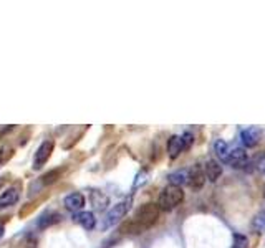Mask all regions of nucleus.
Instances as JSON below:
<instances>
[{
    "instance_id": "1",
    "label": "nucleus",
    "mask_w": 265,
    "mask_h": 248,
    "mask_svg": "<svg viewBox=\"0 0 265 248\" xmlns=\"http://www.w3.org/2000/svg\"><path fill=\"white\" fill-rule=\"evenodd\" d=\"M184 200V190L182 187H179V185H166L163 189V192L159 194V199H158V205L161 210L164 212H169L173 210V208H176L179 204H181Z\"/></svg>"
},
{
    "instance_id": "2",
    "label": "nucleus",
    "mask_w": 265,
    "mask_h": 248,
    "mask_svg": "<svg viewBox=\"0 0 265 248\" xmlns=\"http://www.w3.org/2000/svg\"><path fill=\"white\" fill-rule=\"evenodd\" d=\"M159 213H161V208L158 204H151V202L143 204V205H139V208L136 210L132 220L138 223L143 230H148L149 227H153L154 223L158 222Z\"/></svg>"
},
{
    "instance_id": "3",
    "label": "nucleus",
    "mask_w": 265,
    "mask_h": 248,
    "mask_svg": "<svg viewBox=\"0 0 265 248\" xmlns=\"http://www.w3.org/2000/svg\"><path fill=\"white\" fill-rule=\"evenodd\" d=\"M131 204H132V199L128 197L125 200H121V202H118L116 205H113L110 208V212H108L105 218H103V223H101L103 230H108V228L115 227L118 222H121L123 218L126 217V213L130 212Z\"/></svg>"
},
{
    "instance_id": "4",
    "label": "nucleus",
    "mask_w": 265,
    "mask_h": 248,
    "mask_svg": "<svg viewBox=\"0 0 265 248\" xmlns=\"http://www.w3.org/2000/svg\"><path fill=\"white\" fill-rule=\"evenodd\" d=\"M55 149V142L51 139H46L40 144V147L35 152V157H33V170H40L44 165L48 162L51 157V152Z\"/></svg>"
},
{
    "instance_id": "5",
    "label": "nucleus",
    "mask_w": 265,
    "mask_h": 248,
    "mask_svg": "<svg viewBox=\"0 0 265 248\" xmlns=\"http://www.w3.org/2000/svg\"><path fill=\"white\" fill-rule=\"evenodd\" d=\"M207 180V175H206V170L202 167L201 164H194L191 169H189V179H187V184L191 185L192 189H202L204 187Z\"/></svg>"
},
{
    "instance_id": "6",
    "label": "nucleus",
    "mask_w": 265,
    "mask_h": 248,
    "mask_svg": "<svg viewBox=\"0 0 265 248\" xmlns=\"http://www.w3.org/2000/svg\"><path fill=\"white\" fill-rule=\"evenodd\" d=\"M260 137H262V131L255 126L245 127V129H242V132H240V141H242V144L245 147H255L259 144Z\"/></svg>"
},
{
    "instance_id": "7",
    "label": "nucleus",
    "mask_w": 265,
    "mask_h": 248,
    "mask_svg": "<svg viewBox=\"0 0 265 248\" xmlns=\"http://www.w3.org/2000/svg\"><path fill=\"white\" fill-rule=\"evenodd\" d=\"M63 205L66 207V210L70 212H82V208L85 207V195L80 194V192H73L70 195H66V197L63 199Z\"/></svg>"
},
{
    "instance_id": "8",
    "label": "nucleus",
    "mask_w": 265,
    "mask_h": 248,
    "mask_svg": "<svg viewBox=\"0 0 265 248\" xmlns=\"http://www.w3.org/2000/svg\"><path fill=\"white\" fill-rule=\"evenodd\" d=\"M247 152L242 147H232L230 149V154H229V164H232V167H245L247 165Z\"/></svg>"
},
{
    "instance_id": "9",
    "label": "nucleus",
    "mask_w": 265,
    "mask_h": 248,
    "mask_svg": "<svg viewBox=\"0 0 265 248\" xmlns=\"http://www.w3.org/2000/svg\"><path fill=\"white\" fill-rule=\"evenodd\" d=\"M20 199V189L18 187H8L5 192L0 195V208H7L15 205Z\"/></svg>"
},
{
    "instance_id": "10",
    "label": "nucleus",
    "mask_w": 265,
    "mask_h": 248,
    "mask_svg": "<svg viewBox=\"0 0 265 248\" xmlns=\"http://www.w3.org/2000/svg\"><path fill=\"white\" fill-rule=\"evenodd\" d=\"M75 222L78 223V225H82L85 230H93L94 225H96V218H94V215L91 212H78V213H75Z\"/></svg>"
},
{
    "instance_id": "11",
    "label": "nucleus",
    "mask_w": 265,
    "mask_h": 248,
    "mask_svg": "<svg viewBox=\"0 0 265 248\" xmlns=\"http://www.w3.org/2000/svg\"><path fill=\"white\" fill-rule=\"evenodd\" d=\"M204 170H206V175H207V180H211V182H216L217 179L222 175V165L219 161H207L206 165H204Z\"/></svg>"
},
{
    "instance_id": "12",
    "label": "nucleus",
    "mask_w": 265,
    "mask_h": 248,
    "mask_svg": "<svg viewBox=\"0 0 265 248\" xmlns=\"http://www.w3.org/2000/svg\"><path fill=\"white\" fill-rule=\"evenodd\" d=\"M214 152H216V157L221 162H224V164H229L230 149H229V146H227V142L224 139H217L214 142Z\"/></svg>"
},
{
    "instance_id": "13",
    "label": "nucleus",
    "mask_w": 265,
    "mask_h": 248,
    "mask_svg": "<svg viewBox=\"0 0 265 248\" xmlns=\"http://www.w3.org/2000/svg\"><path fill=\"white\" fill-rule=\"evenodd\" d=\"M184 151V146H182V139L181 136H171L168 141V154L171 159H176V157L181 154Z\"/></svg>"
},
{
    "instance_id": "14",
    "label": "nucleus",
    "mask_w": 265,
    "mask_h": 248,
    "mask_svg": "<svg viewBox=\"0 0 265 248\" xmlns=\"http://www.w3.org/2000/svg\"><path fill=\"white\" fill-rule=\"evenodd\" d=\"M121 232L123 233H128V235H139V233H143L144 230L131 218V220H126L121 225Z\"/></svg>"
},
{
    "instance_id": "15",
    "label": "nucleus",
    "mask_w": 265,
    "mask_h": 248,
    "mask_svg": "<svg viewBox=\"0 0 265 248\" xmlns=\"http://www.w3.org/2000/svg\"><path fill=\"white\" fill-rule=\"evenodd\" d=\"M187 179H189V170H177V172L169 175V182L173 185H179V187H181L182 184H186Z\"/></svg>"
},
{
    "instance_id": "16",
    "label": "nucleus",
    "mask_w": 265,
    "mask_h": 248,
    "mask_svg": "<svg viewBox=\"0 0 265 248\" xmlns=\"http://www.w3.org/2000/svg\"><path fill=\"white\" fill-rule=\"evenodd\" d=\"M250 227H252V230L257 233H262L265 230V210H260L257 215L254 217L252 225Z\"/></svg>"
},
{
    "instance_id": "17",
    "label": "nucleus",
    "mask_w": 265,
    "mask_h": 248,
    "mask_svg": "<svg viewBox=\"0 0 265 248\" xmlns=\"http://www.w3.org/2000/svg\"><path fill=\"white\" fill-rule=\"evenodd\" d=\"M232 248H250L249 247V238L242 235V233H235L234 242H232Z\"/></svg>"
},
{
    "instance_id": "18",
    "label": "nucleus",
    "mask_w": 265,
    "mask_h": 248,
    "mask_svg": "<svg viewBox=\"0 0 265 248\" xmlns=\"http://www.w3.org/2000/svg\"><path fill=\"white\" fill-rule=\"evenodd\" d=\"M60 175H61V170H60V169H56V170H50L48 174H45L44 177H42V182H44L45 185H50V184L56 182V180L60 179Z\"/></svg>"
},
{
    "instance_id": "19",
    "label": "nucleus",
    "mask_w": 265,
    "mask_h": 248,
    "mask_svg": "<svg viewBox=\"0 0 265 248\" xmlns=\"http://www.w3.org/2000/svg\"><path fill=\"white\" fill-rule=\"evenodd\" d=\"M58 218H60L58 213H48V215L42 217L39 220V227H46V225H50V223H55V222H58Z\"/></svg>"
},
{
    "instance_id": "20",
    "label": "nucleus",
    "mask_w": 265,
    "mask_h": 248,
    "mask_svg": "<svg viewBox=\"0 0 265 248\" xmlns=\"http://www.w3.org/2000/svg\"><path fill=\"white\" fill-rule=\"evenodd\" d=\"M181 139H182L184 149H189V147L192 146V142H194V136L191 134V132H184V134L181 136Z\"/></svg>"
},
{
    "instance_id": "21",
    "label": "nucleus",
    "mask_w": 265,
    "mask_h": 248,
    "mask_svg": "<svg viewBox=\"0 0 265 248\" xmlns=\"http://www.w3.org/2000/svg\"><path fill=\"white\" fill-rule=\"evenodd\" d=\"M255 169H257L260 174L265 175V156H260L257 159V162H255Z\"/></svg>"
},
{
    "instance_id": "22",
    "label": "nucleus",
    "mask_w": 265,
    "mask_h": 248,
    "mask_svg": "<svg viewBox=\"0 0 265 248\" xmlns=\"http://www.w3.org/2000/svg\"><path fill=\"white\" fill-rule=\"evenodd\" d=\"M8 157H10V151L5 149V147H3V149H0V165H2L3 162L8 159Z\"/></svg>"
},
{
    "instance_id": "23",
    "label": "nucleus",
    "mask_w": 265,
    "mask_h": 248,
    "mask_svg": "<svg viewBox=\"0 0 265 248\" xmlns=\"http://www.w3.org/2000/svg\"><path fill=\"white\" fill-rule=\"evenodd\" d=\"M3 230H5V228H3V223H0V238L3 237Z\"/></svg>"
},
{
    "instance_id": "24",
    "label": "nucleus",
    "mask_w": 265,
    "mask_h": 248,
    "mask_svg": "<svg viewBox=\"0 0 265 248\" xmlns=\"http://www.w3.org/2000/svg\"><path fill=\"white\" fill-rule=\"evenodd\" d=\"M264 195H265V194H264Z\"/></svg>"
}]
</instances>
